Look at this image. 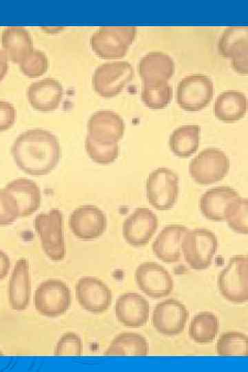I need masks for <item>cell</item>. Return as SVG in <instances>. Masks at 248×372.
<instances>
[{"label":"cell","mask_w":248,"mask_h":372,"mask_svg":"<svg viewBox=\"0 0 248 372\" xmlns=\"http://www.w3.org/2000/svg\"><path fill=\"white\" fill-rule=\"evenodd\" d=\"M16 165L25 173L40 176L50 173L58 165L61 145L57 137L43 129H32L20 134L11 147Z\"/></svg>","instance_id":"cell-1"},{"label":"cell","mask_w":248,"mask_h":372,"mask_svg":"<svg viewBox=\"0 0 248 372\" xmlns=\"http://www.w3.org/2000/svg\"><path fill=\"white\" fill-rule=\"evenodd\" d=\"M218 247V238L215 234L205 228L188 229L180 245L185 262L195 270L206 269L210 266Z\"/></svg>","instance_id":"cell-2"},{"label":"cell","mask_w":248,"mask_h":372,"mask_svg":"<svg viewBox=\"0 0 248 372\" xmlns=\"http://www.w3.org/2000/svg\"><path fill=\"white\" fill-rule=\"evenodd\" d=\"M136 34L135 27H101L92 34L90 44L92 50L101 58L119 59L127 54Z\"/></svg>","instance_id":"cell-3"},{"label":"cell","mask_w":248,"mask_h":372,"mask_svg":"<svg viewBox=\"0 0 248 372\" xmlns=\"http://www.w3.org/2000/svg\"><path fill=\"white\" fill-rule=\"evenodd\" d=\"M34 223L45 255L51 260H62L65 256L62 212L52 209L46 213H40L35 217Z\"/></svg>","instance_id":"cell-4"},{"label":"cell","mask_w":248,"mask_h":372,"mask_svg":"<svg viewBox=\"0 0 248 372\" xmlns=\"http://www.w3.org/2000/svg\"><path fill=\"white\" fill-rule=\"evenodd\" d=\"M218 287L228 301L242 303L248 300V257L235 255L218 276Z\"/></svg>","instance_id":"cell-5"},{"label":"cell","mask_w":248,"mask_h":372,"mask_svg":"<svg viewBox=\"0 0 248 372\" xmlns=\"http://www.w3.org/2000/svg\"><path fill=\"white\" fill-rule=\"evenodd\" d=\"M230 161L221 149L208 147L200 152L189 164V174L198 185H211L227 175Z\"/></svg>","instance_id":"cell-6"},{"label":"cell","mask_w":248,"mask_h":372,"mask_svg":"<svg viewBox=\"0 0 248 372\" xmlns=\"http://www.w3.org/2000/svg\"><path fill=\"white\" fill-rule=\"evenodd\" d=\"M178 175L167 167L153 170L146 180V197L148 203L158 211L172 209L179 193Z\"/></svg>","instance_id":"cell-7"},{"label":"cell","mask_w":248,"mask_h":372,"mask_svg":"<svg viewBox=\"0 0 248 372\" xmlns=\"http://www.w3.org/2000/svg\"><path fill=\"white\" fill-rule=\"evenodd\" d=\"M69 287L59 279H48L34 291V304L37 311L45 317L56 318L65 313L71 305Z\"/></svg>","instance_id":"cell-8"},{"label":"cell","mask_w":248,"mask_h":372,"mask_svg":"<svg viewBox=\"0 0 248 372\" xmlns=\"http://www.w3.org/2000/svg\"><path fill=\"white\" fill-rule=\"evenodd\" d=\"M134 76V68L127 61L107 62L97 67L92 82L96 94L104 98H111L120 94Z\"/></svg>","instance_id":"cell-9"},{"label":"cell","mask_w":248,"mask_h":372,"mask_svg":"<svg viewBox=\"0 0 248 372\" xmlns=\"http://www.w3.org/2000/svg\"><path fill=\"white\" fill-rule=\"evenodd\" d=\"M213 95V82L203 74L187 75L177 85V103L187 112H198L204 109L211 102Z\"/></svg>","instance_id":"cell-10"},{"label":"cell","mask_w":248,"mask_h":372,"mask_svg":"<svg viewBox=\"0 0 248 372\" xmlns=\"http://www.w3.org/2000/svg\"><path fill=\"white\" fill-rule=\"evenodd\" d=\"M134 278L138 288L151 298L166 297L174 289L171 274L164 267L154 262L140 264L135 270Z\"/></svg>","instance_id":"cell-11"},{"label":"cell","mask_w":248,"mask_h":372,"mask_svg":"<svg viewBox=\"0 0 248 372\" xmlns=\"http://www.w3.org/2000/svg\"><path fill=\"white\" fill-rule=\"evenodd\" d=\"M68 224L76 238L92 240L99 238L105 231L107 218L97 206L85 205L78 207L70 214Z\"/></svg>","instance_id":"cell-12"},{"label":"cell","mask_w":248,"mask_h":372,"mask_svg":"<svg viewBox=\"0 0 248 372\" xmlns=\"http://www.w3.org/2000/svg\"><path fill=\"white\" fill-rule=\"evenodd\" d=\"M189 316L184 304L176 299H167L154 307L152 323L159 333L168 336L176 335L184 331Z\"/></svg>","instance_id":"cell-13"},{"label":"cell","mask_w":248,"mask_h":372,"mask_svg":"<svg viewBox=\"0 0 248 372\" xmlns=\"http://www.w3.org/2000/svg\"><path fill=\"white\" fill-rule=\"evenodd\" d=\"M75 294L79 305L92 313L107 311L112 300L109 287L101 279L93 276L79 278L75 285Z\"/></svg>","instance_id":"cell-14"},{"label":"cell","mask_w":248,"mask_h":372,"mask_svg":"<svg viewBox=\"0 0 248 372\" xmlns=\"http://www.w3.org/2000/svg\"><path fill=\"white\" fill-rule=\"evenodd\" d=\"M158 226V218L151 209L138 207L125 219L122 226V235L130 245L143 247L155 234Z\"/></svg>","instance_id":"cell-15"},{"label":"cell","mask_w":248,"mask_h":372,"mask_svg":"<svg viewBox=\"0 0 248 372\" xmlns=\"http://www.w3.org/2000/svg\"><path fill=\"white\" fill-rule=\"evenodd\" d=\"M125 124L122 117L110 110L94 112L87 122V136L103 145L118 143L122 139Z\"/></svg>","instance_id":"cell-16"},{"label":"cell","mask_w":248,"mask_h":372,"mask_svg":"<svg viewBox=\"0 0 248 372\" xmlns=\"http://www.w3.org/2000/svg\"><path fill=\"white\" fill-rule=\"evenodd\" d=\"M114 311L118 321L123 326L138 328L146 324L149 316V304L141 294L127 292L116 301Z\"/></svg>","instance_id":"cell-17"},{"label":"cell","mask_w":248,"mask_h":372,"mask_svg":"<svg viewBox=\"0 0 248 372\" xmlns=\"http://www.w3.org/2000/svg\"><path fill=\"white\" fill-rule=\"evenodd\" d=\"M63 97L61 83L54 78H44L32 83L27 90V99L37 111L52 112L60 105Z\"/></svg>","instance_id":"cell-18"},{"label":"cell","mask_w":248,"mask_h":372,"mask_svg":"<svg viewBox=\"0 0 248 372\" xmlns=\"http://www.w3.org/2000/svg\"><path fill=\"white\" fill-rule=\"evenodd\" d=\"M30 296V265L25 258H22L15 262L8 282V296L11 309L17 311L26 309Z\"/></svg>","instance_id":"cell-19"},{"label":"cell","mask_w":248,"mask_h":372,"mask_svg":"<svg viewBox=\"0 0 248 372\" xmlns=\"http://www.w3.org/2000/svg\"><path fill=\"white\" fill-rule=\"evenodd\" d=\"M188 229L182 225H169L161 229L152 243L155 256L166 263H175L181 258V241Z\"/></svg>","instance_id":"cell-20"},{"label":"cell","mask_w":248,"mask_h":372,"mask_svg":"<svg viewBox=\"0 0 248 372\" xmlns=\"http://www.w3.org/2000/svg\"><path fill=\"white\" fill-rule=\"evenodd\" d=\"M239 194L228 186L207 189L200 198V210L207 220L216 222L225 220V213L229 203L238 198Z\"/></svg>","instance_id":"cell-21"},{"label":"cell","mask_w":248,"mask_h":372,"mask_svg":"<svg viewBox=\"0 0 248 372\" xmlns=\"http://www.w3.org/2000/svg\"><path fill=\"white\" fill-rule=\"evenodd\" d=\"M15 198L20 217H27L39 208L41 194L39 187L30 179L19 178L9 182L4 187Z\"/></svg>","instance_id":"cell-22"},{"label":"cell","mask_w":248,"mask_h":372,"mask_svg":"<svg viewBox=\"0 0 248 372\" xmlns=\"http://www.w3.org/2000/svg\"><path fill=\"white\" fill-rule=\"evenodd\" d=\"M138 70L143 81L167 82L174 74L175 64L168 54L153 52L141 58Z\"/></svg>","instance_id":"cell-23"},{"label":"cell","mask_w":248,"mask_h":372,"mask_svg":"<svg viewBox=\"0 0 248 372\" xmlns=\"http://www.w3.org/2000/svg\"><path fill=\"white\" fill-rule=\"evenodd\" d=\"M247 100L238 90H227L220 94L214 104L213 113L220 121L231 123L240 121L246 114Z\"/></svg>","instance_id":"cell-24"},{"label":"cell","mask_w":248,"mask_h":372,"mask_svg":"<svg viewBox=\"0 0 248 372\" xmlns=\"http://www.w3.org/2000/svg\"><path fill=\"white\" fill-rule=\"evenodd\" d=\"M1 45L8 60L18 64L33 48L30 32L21 26L4 28L1 33Z\"/></svg>","instance_id":"cell-25"},{"label":"cell","mask_w":248,"mask_h":372,"mask_svg":"<svg viewBox=\"0 0 248 372\" xmlns=\"http://www.w3.org/2000/svg\"><path fill=\"white\" fill-rule=\"evenodd\" d=\"M201 128L196 124L182 125L175 129L169 138L172 152L180 158H187L197 151L200 141Z\"/></svg>","instance_id":"cell-26"},{"label":"cell","mask_w":248,"mask_h":372,"mask_svg":"<svg viewBox=\"0 0 248 372\" xmlns=\"http://www.w3.org/2000/svg\"><path fill=\"white\" fill-rule=\"evenodd\" d=\"M149 351L146 339L132 332L117 335L111 342L104 355L106 356H145Z\"/></svg>","instance_id":"cell-27"},{"label":"cell","mask_w":248,"mask_h":372,"mask_svg":"<svg viewBox=\"0 0 248 372\" xmlns=\"http://www.w3.org/2000/svg\"><path fill=\"white\" fill-rule=\"evenodd\" d=\"M218 50L222 56L231 59L248 52V28L231 26L226 28L219 39Z\"/></svg>","instance_id":"cell-28"},{"label":"cell","mask_w":248,"mask_h":372,"mask_svg":"<svg viewBox=\"0 0 248 372\" xmlns=\"http://www.w3.org/2000/svg\"><path fill=\"white\" fill-rule=\"evenodd\" d=\"M218 329V318L214 313L209 311L200 312L190 322L189 335L196 343H209L215 339Z\"/></svg>","instance_id":"cell-29"},{"label":"cell","mask_w":248,"mask_h":372,"mask_svg":"<svg viewBox=\"0 0 248 372\" xmlns=\"http://www.w3.org/2000/svg\"><path fill=\"white\" fill-rule=\"evenodd\" d=\"M143 82L141 97L146 107L158 110L169 105L172 99V87L167 82Z\"/></svg>","instance_id":"cell-30"},{"label":"cell","mask_w":248,"mask_h":372,"mask_svg":"<svg viewBox=\"0 0 248 372\" xmlns=\"http://www.w3.org/2000/svg\"><path fill=\"white\" fill-rule=\"evenodd\" d=\"M216 352L220 356H247L248 337L238 331L223 333L216 343Z\"/></svg>","instance_id":"cell-31"},{"label":"cell","mask_w":248,"mask_h":372,"mask_svg":"<svg viewBox=\"0 0 248 372\" xmlns=\"http://www.w3.org/2000/svg\"><path fill=\"white\" fill-rule=\"evenodd\" d=\"M225 220L234 231L247 235L248 234V200L239 197L227 206Z\"/></svg>","instance_id":"cell-32"},{"label":"cell","mask_w":248,"mask_h":372,"mask_svg":"<svg viewBox=\"0 0 248 372\" xmlns=\"http://www.w3.org/2000/svg\"><path fill=\"white\" fill-rule=\"evenodd\" d=\"M85 148L91 160L99 165H106L114 163L118 156V143L103 145L95 142L87 135Z\"/></svg>","instance_id":"cell-33"},{"label":"cell","mask_w":248,"mask_h":372,"mask_svg":"<svg viewBox=\"0 0 248 372\" xmlns=\"http://www.w3.org/2000/svg\"><path fill=\"white\" fill-rule=\"evenodd\" d=\"M49 65L46 54L32 48L19 63L21 72L27 77L34 79L43 75Z\"/></svg>","instance_id":"cell-34"},{"label":"cell","mask_w":248,"mask_h":372,"mask_svg":"<svg viewBox=\"0 0 248 372\" xmlns=\"http://www.w3.org/2000/svg\"><path fill=\"white\" fill-rule=\"evenodd\" d=\"M18 204L14 196L4 188L0 189V226H7L19 218Z\"/></svg>","instance_id":"cell-35"},{"label":"cell","mask_w":248,"mask_h":372,"mask_svg":"<svg viewBox=\"0 0 248 372\" xmlns=\"http://www.w3.org/2000/svg\"><path fill=\"white\" fill-rule=\"evenodd\" d=\"M82 349L83 344L80 336L74 332H67L57 341L54 354L56 356H80Z\"/></svg>","instance_id":"cell-36"},{"label":"cell","mask_w":248,"mask_h":372,"mask_svg":"<svg viewBox=\"0 0 248 372\" xmlns=\"http://www.w3.org/2000/svg\"><path fill=\"white\" fill-rule=\"evenodd\" d=\"M16 116V110L11 103L0 101V132L10 129L15 123Z\"/></svg>","instance_id":"cell-37"},{"label":"cell","mask_w":248,"mask_h":372,"mask_svg":"<svg viewBox=\"0 0 248 372\" xmlns=\"http://www.w3.org/2000/svg\"><path fill=\"white\" fill-rule=\"evenodd\" d=\"M231 64L236 72L247 74L248 73V52L231 59Z\"/></svg>","instance_id":"cell-38"},{"label":"cell","mask_w":248,"mask_h":372,"mask_svg":"<svg viewBox=\"0 0 248 372\" xmlns=\"http://www.w3.org/2000/svg\"><path fill=\"white\" fill-rule=\"evenodd\" d=\"M11 268V261L8 255L0 249V281L8 275Z\"/></svg>","instance_id":"cell-39"},{"label":"cell","mask_w":248,"mask_h":372,"mask_svg":"<svg viewBox=\"0 0 248 372\" xmlns=\"http://www.w3.org/2000/svg\"><path fill=\"white\" fill-rule=\"evenodd\" d=\"M8 59L4 51L0 49V83L6 77L8 71Z\"/></svg>","instance_id":"cell-40"},{"label":"cell","mask_w":248,"mask_h":372,"mask_svg":"<svg viewBox=\"0 0 248 372\" xmlns=\"http://www.w3.org/2000/svg\"><path fill=\"white\" fill-rule=\"evenodd\" d=\"M0 355H3V353L1 352V351H0Z\"/></svg>","instance_id":"cell-41"}]
</instances>
